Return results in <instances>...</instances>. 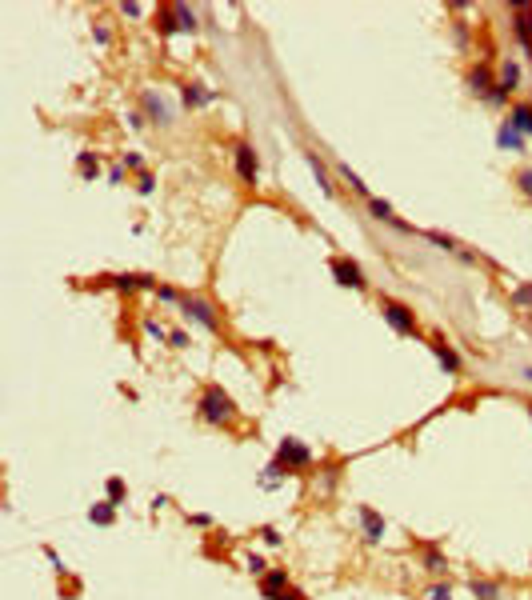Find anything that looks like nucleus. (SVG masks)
<instances>
[{"instance_id":"obj_1","label":"nucleus","mask_w":532,"mask_h":600,"mask_svg":"<svg viewBox=\"0 0 532 600\" xmlns=\"http://www.w3.org/2000/svg\"><path fill=\"white\" fill-rule=\"evenodd\" d=\"M197 417L209 424V429H228L236 420V400L221 384H204L200 388V400H197Z\"/></svg>"},{"instance_id":"obj_2","label":"nucleus","mask_w":532,"mask_h":600,"mask_svg":"<svg viewBox=\"0 0 532 600\" xmlns=\"http://www.w3.org/2000/svg\"><path fill=\"white\" fill-rule=\"evenodd\" d=\"M381 317H384V324L392 332H400V336H416V332H421L416 312H412L404 300H396V296H381Z\"/></svg>"},{"instance_id":"obj_3","label":"nucleus","mask_w":532,"mask_h":600,"mask_svg":"<svg viewBox=\"0 0 532 600\" xmlns=\"http://www.w3.org/2000/svg\"><path fill=\"white\" fill-rule=\"evenodd\" d=\"M276 460L288 468V477H300V472H309V468H312L316 453H312L300 436H285V441L276 444Z\"/></svg>"},{"instance_id":"obj_4","label":"nucleus","mask_w":532,"mask_h":600,"mask_svg":"<svg viewBox=\"0 0 532 600\" xmlns=\"http://www.w3.org/2000/svg\"><path fill=\"white\" fill-rule=\"evenodd\" d=\"M516 88H520V64L512 56H505V61L496 64V88H493V97H488V104H496V109L508 104Z\"/></svg>"},{"instance_id":"obj_5","label":"nucleus","mask_w":532,"mask_h":600,"mask_svg":"<svg viewBox=\"0 0 532 600\" xmlns=\"http://www.w3.org/2000/svg\"><path fill=\"white\" fill-rule=\"evenodd\" d=\"M328 272H333V281L340 284V288H352V293H364V288H369V276H364V269H360L352 257H333L328 260Z\"/></svg>"},{"instance_id":"obj_6","label":"nucleus","mask_w":532,"mask_h":600,"mask_svg":"<svg viewBox=\"0 0 532 600\" xmlns=\"http://www.w3.org/2000/svg\"><path fill=\"white\" fill-rule=\"evenodd\" d=\"M140 112H144L152 124H161V128H173V124H176L173 104H168L156 88H140Z\"/></svg>"},{"instance_id":"obj_7","label":"nucleus","mask_w":532,"mask_h":600,"mask_svg":"<svg viewBox=\"0 0 532 600\" xmlns=\"http://www.w3.org/2000/svg\"><path fill=\"white\" fill-rule=\"evenodd\" d=\"M180 312H185L192 324H200L204 332H212V336L221 332V317H216V308H212L204 296H185V300H180Z\"/></svg>"},{"instance_id":"obj_8","label":"nucleus","mask_w":532,"mask_h":600,"mask_svg":"<svg viewBox=\"0 0 532 600\" xmlns=\"http://www.w3.org/2000/svg\"><path fill=\"white\" fill-rule=\"evenodd\" d=\"M233 169H236V176H240L245 184L260 180V157H256V148L248 145V140H236L233 145Z\"/></svg>"},{"instance_id":"obj_9","label":"nucleus","mask_w":532,"mask_h":600,"mask_svg":"<svg viewBox=\"0 0 532 600\" xmlns=\"http://www.w3.org/2000/svg\"><path fill=\"white\" fill-rule=\"evenodd\" d=\"M512 40L520 44V52L532 56V4H512Z\"/></svg>"},{"instance_id":"obj_10","label":"nucleus","mask_w":532,"mask_h":600,"mask_svg":"<svg viewBox=\"0 0 532 600\" xmlns=\"http://www.w3.org/2000/svg\"><path fill=\"white\" fill-rule=\"evenodd\" d=\"M364 204H369V216H372V221H381V224H392L396 233H409V236H416V224L400 221V216H396V209H392V204H388V200H381V196H369Z\"/></svg>"},{"instance_id":"obj_11","label":"nucleus","mask_w":532,"mask_h":600,"mask_svg":"<svg viewBox=\"0 0 532 600\" xmlns=\"http://www.w3.org/2000/svg\"><path fill=\"white\" fill-rule=\"evenodd\" d=\"M180 100H185V109H209V104H216L221 100V92L216 88H209V85H200V80H185L180 85Z\"/></svg>"},{"instance_id":"obj_12","label":"nucleus","mask_w":532,"mask_h":600,"mask_svg":"<svg viewBox=\"0 0 532 600\" xmlns=\"http://www.w3.org/2000/svg\"><path fill=\"white\" fill-rule=\"evenodd\" d=\"M428 348H433L436 365L445 368V376H460V372H464V360H460V353L445 341V336H433V341H428Z\"/></svg>"},{"instance_id":"obj_13","label":"nucleus","mask_w":532,"mask_h":600,"mask_svg":"<svg viewBox=\"0 0 532 600\" xmlns=\"http://www.w3.org/2000/svg\"><path fill=\"white\" fill-rule=\"evenodd\" d=\"M357 520H360V532H364V544H381L388 525H384V516L372 504H357Z\"/></svg>"},{"instance_id":"obj_14","label":"nucleus","mask_w":532,"mask_h":600,"mask_svg":"<svg viewBox=\"0 0 532 600\" xmlns=\"http://www.w3.org/2000/svg\"><path fill=\"white\" fill-rule=\"evenodd\" d=\"M493 88H496V80H493V64H488V61L472 64V68H469V92H472V97L488 100V97H493Z\"/></svg>"},{"instance_id":"obj_15","label":"nucleus","mask_w":532,"mask_h":600,"mask_svg":"<svg viewBox=\"0 0 532 600\" xmlns=\"http://www.w3.org/2000/svg\"><path fill=\"white\" fill-rule=\"evenodd\" d=\"M292 588V580H288V568H268V573L260 576V596L264 600H280Z\"/></svg>"},{"instance_id":"obj_16","label":"nucleus","mask_w":532,"mask_h":600,"mask_svg":"<svg viewBox=\"0 0 532 600\" xmlns=\"http://www.w3.org/2000/svg\"><path fill=\"white\" fill-rule=\"evenodd\" d=\"M304 164L312 169V180H316V188H321V192L333 200V196H336V184H333V172H328V164H324V160L312 152V148H304Z\"/></svg>"},{"instance_id":"obj_17","label":"nucleus","mask_w":532,"mask_h":600,"mask_svg":"<svg viewBox=\"0 0 532 600\" xmlns=\"http://www.w3.org/2000/svg\"><path fill=\"white\" fill-rule=\"evenodd\" d=\"M424 240H428V245H436L440 252H448V257H460L464 264H481V257H472V252H469L464 245H460L457 236H445V233H424Z\"/></svg>"},{"instance_id":"obj_18","label":"nucleus","mask_w":532,"mask_h":600,"mask_svg":"<svg viewBox=\"0 0 532 600\" xmlns=\"http://www.w3.org/2000/svg\"><path fill=\"white\" fill-rule=\"evenodd\" d=\"M112 288H116V293H140V288H156V281H152V276H144V272H120V276H112Z\"/></svg>"},{"instance_id":"obj_19","label":"nucleus","mask_w":532,"mask_h":600,"mask_svg":"<svg viewBox=\"0 0 532 600\" xmlns=\"http://www.w3.org/2000/svg\"><path fill=\"white\" fill-rule=\"evenodd\" d=\"M100 169H104V164H100V152H92V148H80V152H76V176H80V180H97Z\"/></svg>"},{"instance_id":"obj_20","label":"nucleus","mask_w":532,"mask_h":600,"mask_svg":"<svg viewBox=\"0 0 532 600\" xmlns=\"http://www.w3.org/2000/svg\"><path fill=\"white\" fill-rule=\"evenodd\" d=\"M496 145L505 148V152H524V133H516L512 128V121H500V128H496Z\"/></svg>"},{"instance_id":"obj_21","label":"nucleus","mask_w":532,"mask_h":600,"mask_svg":"<svg viewBox=\"0 0 532 600\" xmlns=\"http://www.w3.org/2000/svg\"><path fill=\"white\" fill-rule=\"evenodd\" d=\"M156 32H161V40H173L176 32H180V20H176L173 4H161V8H156Z\"/></svg>"},{"instance_id":"obj_22","label":"nucleus","mask_w":532,"mask_h":600,"mask_svg":"<svg viewBox=\"0 0 532 600\" xmlns=\"http://www.w3.org/2000/svg\"><path fill=\"white\" fill-rule=\"evenodd\" d=\"M285 480H288V468H285V465H280V460L273 456V460L264 465V472H260V480H256V484H260V489H268V492H273V489H280Z\"/></svg>"},{"instance_id":"obj_23","label":"nucleus","mask_w":532,"mask_h":600,"mask_svg":"<svg viewBox=\"0 0 532 600\" xmlns=\"http://www.w3.org/2000/svg\"><path fill=\"white\" fill-rule=\"evenodd\" d=\"M469 592H472L476 600H505L500 584H496V580H488V576H472V580H469Z\"/></svg>"},{"instance_id":"obj_24","label":"nucleus","mask_w":532,"mask_h":600,"mask_svg":"<svg viewBox=\"0 0 532 600\" xmlns=\"http://www.w3.org/2000/svg\"><path fill=\"white\" fill-rule=\"evenodd\" d=\"M508 121H512V128H516V133L532 136V100H520V104H512Z\"/></svg>"},{"instance_id":"obj_25","label":"nucleus","mask_w":532,"mask_h":600,"mask_svg":"<svg viewBox=\"0 0 532 600\" xmlns=\"http://www.w3.org/2000/svg\"><path fill=\"white\" fill-rule=\"evenodd\" d=\"M88 520H92V525H100V528L116 525V504H112V501H97L92 508H88Z\"/></svg>"},{"instance_id":"obj_26","label":"nucleus","mask_w":532,"mask_h":600,"mask_svg":"<svg viewBox=\"0 0 532 600\" xmlns=\"http://www.w3.org/2000/svg\"><path fill=\"white\" fill-rule=\"evenodd\" d=\"M336 176H340V180H345L348 184V188H352V192H357V196H364V200H369V184H364V180H360V176H357V172H352V169H348V164H345V160H336Z\"/></svg>"},{"instance_id":"obj_27","label":"nucleus","mask_w":532,"mask_h":600,"mask_svg":"<svg viewBox=\"0 0 532 600\" xmlns=\"http://www.w3.org/2000/svg\"><path fill=\"white\" fill-rule=\"evenodd\" d=\"M173 8H176V20H180V32H192V37H197V28H200L197 8H188V4H180V0H176Z\"/></svg>"},{"instance_id":"obj_28","label":"nucleus","mask_w":532,"mask_h":600,"mask_svg":"<svg viewBox=\"0 0 532 600\" xmlns=\"http://www.w3.org/2000/svg\"><path fill=\"white\" fill-rule=\"evenodd\" d=\"M424 568H428L433 576H445L448 573V556L436 549V544H428V549H424Z\"/></svg>"},{"instance_id":"obj_29","label":"nucleus","mask_w":532,"mask_h":600,"mask_svg":"<svg viewBox=\"0 0 532 600\" xmlns=\"http://www.w3.org/2000/svg\"><path fill=\"white\" fill-rule=\"evenodd\" d=\"M104 501H112L116 508H120V504L128 501V484H124L120 477H109L104 480Z\"/></svg>"},{"instance_id":"obj_30","label":"nucleus","mask_w":532,"mask_h":600,"mask_svg":"<svg viewBox=\"0 0 532 600\" xmlns=\"http://www.w3.org/2000/svg\"><path fill=\"white\" fill-rule=\"evenodd\" d=\"M512 305L524 308V312H532V281H520L516 288H512Z\"/></svg>"},{"instance_id":"obj_31","label":"nucleus","mask_w":532,"mask_h":600,"mask_svg":"<svg viewBox=\"0 0 532 600\" xmlns=\"http://www.w3.org/2000/svg\"><path fill=\"white\" fill-rule=\"evenodd\" d=\"M152 296H156L161 305H176V308H180V300H185V293H176L173 284H156V288H152Z\"/></svg>"},{"instance_id":"obj_32","label":"nucleus","mask_w":532,"mask_h":600,"mask_svg":"<svg viewBox=\"0 0 532 600\" xmlns=\"http://www.w3.org/2000/svg\"><path fill=\"white\" fill-rule=\"evenodd\" d=\"M421 600H452V584H448V580H436V584H428L421 592Z\"/></svg>"},{"instance_id":"obj_33","label":"nucleus","mask_w":532,"mask_h":600,"mask_svg":"<svg viewBox=\"0 0 532 600\" xmlns=\"http://www.w3.org/2000/svg\"><path fill=\"white\" fill-rule=\"evenodd\" d=\"M144 336H149L152 344H164V341H168V329H164L161 320H152V317H144Z\"/></svg>"},{"instance_id":"obj_34","label":"nucleus","mask_w":532,"mask_h":600,"mask_svg":"<svg viewBox=\"0 0 532 600\" xmlns=\"http://www.w3.org/2000/svg\"><path fill=\"white\" fill-rule=\"evenodd\" d=\"M120 164H124L128 172H137V176H140V172H149V169H144V157H140V152H120Z\"/></svg>"},{"instance_id":"obj_35","label":"nucleus","mask_w":532,"mask_h":600,"mask_svg":"<svg viewBox=\"0 0 532 600\" xmlns=\"http://www.w3.org/2000/svg\"><path fill=\"white\" fill-rule=\"evenodd\" d=\"M92 40H97L100 49H109V44H112V28L104 25V20H97V25H92Z\"/></svg>"},{"instance_id":"obj_36","label":"nucleus","mask_w":532,"mask_h":600,"mask_svg":"<svg viewBox=\"0 0 532 600\" xmlns=\"http://www.w3.org/2000/svg\"><path fill=\"white\" fill-rule=\"evenodd\" d=\"M137 192H140V196H152V192H156V176H152V172H140V176H137Z\"/></svg>"},{"instance_id":"obj_37","label":"nucleus","mask_w":532,"mask_h":600,"mask_svg":"<svg viewBox=\"0 0 532 600\" xmlns=\"http://www.w3.org/2000/svg\"><path fill=\"white\" fill-rule=\"evenodd\" d=\"M245 568H248L252 576H264V573H268V564H264V556H256V552H252V556H245Z\"/></svg>"},{"instance_id":"obj_38","label":"nucleus","mask_w":532,"mask_h":600,"mask_svg":"<svg viewBox=\"0 0 532 600\" xmlns=\"http://www.w3.org/2000/svg\"><path fill=\"white\" fill-rule=\"evenodd\" d=\"M144 13H149V8H144V4H137V0H132V4L124 0V4H120V16H128V20H140Z\"/></svg>"},{"instance_id":"obj_39","label":"nucleus","mask_w":532,"mask_h":600,"mask_svg":"<svg viewBox=\"0 0 532 600\" xmlns=\"http://www.w3.org/2000/svg\"><path fill=\"white\" fill-rule=\"evenodd\" d=\"M256 537L264 540V544H273V549H276V544H280V540H285V537H280V528H273V525H264V528H260V532H256Z\"/></svg>"},{"instance_id":"obj_40","label":"nucleus","mask_w":532,"mask_h":600,"mask_svg":"<svg viewBox=\"0 0 532 600\" xmlns=\"http://www.w3.org/2000/svg\"><path fill=\"white\" fill-rule=\"evenodd\" d=\"M516 188L532 200V169H520V172H516Z\"/></svg>"},{"instance_id":"obj_41","label":"nucleus","mask_w":532,"mask_h":600,"mask_svg":"<svg viewBox=\"0 0 532 600\" xmlns=\"http://www.w3.org/2000/svg\"><path fill=\"white\" fill-rule=\"evenodd\" d=\"M168 344H173V348H188V332L185 329H173V332H168Z\"/></svg>"},{"instance_id":"obj_42","label":"nucleus","mask_w":532,"mask_h":600,"mask_svg":"<svg viewBox=\"0 0 532 600\" xmlns=\"http://www.w3.org/2000/svg\"><path fill=\"white\" fill-rule=\"evenodd\" d=\"M144 121H149V116H144L140 109H132L128 116H124V124H128V128H144Z\"/></svg>"},{"instance_id":"obj_43","label":"nucleus","mask_w":532,"mask_h":600,"mask_svg":"<svg viewBox=\"0 0 532 600\" xmlns=\"http://www.w3.org/2000/svg\"><path fill=\"white\" fill-rule=\"evenodd\" d=\"M188 525H197V528H212V516H204V513H188Z\"/></svg>"},{"instance_id":"obj_44","label":"nucleus","mask_w":532,"mask_h":600,"mask_svg":"<svg viewBox=\"0 0 532 600\" xmlns=\"http://www.w3.org/2000/svg\"><path fill=\"white\" fill-rule=\"evenodd\" d=\"M44 556H49V564H52V568H56V573H64V561H61V556H56V549H44Z\"/></svg>"},{"instance_id":"obj_45","label":"nucleus","mask_w":532,"mask_h":600,"mask_svg":"<svg viewBox=\"0 0 532 600\" xmlns=\"http://www.w3.org/2000/svg\"><path fill=\"white\" fill-rule=\"evenodd\" d=\"M109 180H112V184L124 180V164H112V169H109Z\"/></svg>"},{"instance_id":"obj_46","label":"nucleus","mask_w":532,"mask_h":600,"mask_svg":"<svg viewBox=\"0 0 532 600\" xmlns=\"http://www.w3.org/2000/svg\"><path fill=\"white\" fill-rule=\"evenodd\" d=\"M280 600H304V592H300V588H288V592H285Z\"/></svg>"},{"instance_id":"obj_47","label":"nucleus","mask_w":532,"mask_h":600,"mask_svg":"<svg viewBox=\"0 0 532 600\" xmlns=\"http://www.w3.org/2000/svg\"><path fill=\"white\" fill-rule=\"evenodd\" d=\"M520 376H524V380H528V384H532V368H524V372H520Z\"/></svg>"},{"instance_id":"obj_48","label":"nucleus","mask_w":532,"mask_h":600,"mask_svg":"<svg viewBox=\"0 0 532 600\" xmlns=\"http://www.w3.org/2000/svg\"><path fill=\"white\" fill-rule=\"evenodd\" d=\"M528 420H532V405H528Z\"/></svg>"}]
</instances>
